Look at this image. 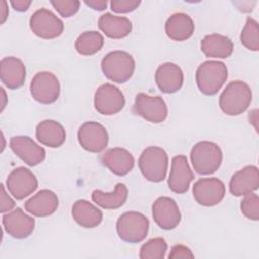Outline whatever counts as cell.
Listing matches in <instances>:
<instances>
[{"instance_id":"obj_17","label":"cell","mask_w":259,"mask_h":259,"mask_svg":"<svg viewBox=\"0 0 259 259\" xmlns=\"http://www.w3.org/2000/svg\"><path fill=\"white\" fill-rule=\"evenodd\" d=\"M2 224L8 235L15 239H24L32 234L35 222L21 208L16 207L3 215Z\"/></svg>"},{"instance_id":"obj_9","label":"cell","mask_w":259,"mask_h":259,"mask_svg":"<svg viewBox=\"0 0 259 259\" xmlns=\"http://www.w3.org/2000/svg\"><path fill=\"white\" fill-rule=\"evenodd\" d=\"M30 93L34 100L42 104L54 103L60 95V83L55 74L38 72L30 82Z\"/></svg>"},{"instance_id":"obj_20","label":"cell","mask_w":259,"mask_h":259,"mask_svg":"<svg viewBox=\"0 0 259 259\" xmlns=\"http://www.w3.org/2000/svg\"><path fill=\"white\" fill-rule=\"evenodd\" d=\"M155 80L162 92L174 93L182 87L183 72L181 68L174 63H163L156 70Z\"/></svg>"},{"instance_id":"obj_21","label":"cell","mask_w":259,"mask_h":259,"mask_svg":"<svg viewBox=\"0 0 259 259\" xmlns=\"http://www.w3.org/2000/svg\"><path fill=\"white\" fill-rule=\"evenodd\" d=\"M0 77L9 89H17L24 84L26 70L23 62L16 57H5L0 62Z\"/></svg>"},{"instance_id":"obj_39","label":"cell","mask_w":259,"mask_h":259,"mask_svg":"<svg viewBox=\"0 0 259 259\" xmlns=\"http://www.w3.org/2000/svg\"><path fill=\"white\" fill-rule=\"evenodd\" d=\"M0 8H1V24H2L5 22V20L8 16V6H7L6 1H1Z\"/></svg>"},{"instance_id":"obj_16","label":"cell","mask_w":259,"mask_h":259,"mask_svg":"<svg viewBox=\"0 0 259 259\" xmlns=\"http://www.w3.org/2000/svg\"><path fill=\"white\" fill-rule=\"evenodd\" d=\"M194 179L192 170L189 167L187 158L184 155H177L172 158L171 170L168 178L169 188L175 193H184L188 190L190 182Z\"/></svg>"},{"instance_id":"obj_28","label":"cell","mask_w":259,"mask_h":259,"mask_svg":"<svg viewBox=\"0 0 259 259\" xmlns=\"http://www.w3.org/2000/svg\"><path fill=\"white\" fill-rule=\"evenodd\" d=\"M128 190L125 184L117 183L112 192H103L99 189H95L92 194V200L102 208L115 209L124 204L127 199Z\"/></svg>"},{"instance_id":"obj_22","label":"cell","mask_w":259,"mask_h":259,"mask_svg":"<svg viewBox=\"0 0 259 259\" xmlns=\"http://www.w3.org/2000/svg\"><path fill=\"white\" fill-rule=\"evenodd\" d=\"M59 206L57 194L49 189H41L24 204L25 209L32 215L44 218L53 214Z\"/></svg>"},{"instance_id":"obj_35","label":"cell","mask_w":259,"mask_h":259,"mask_svg":"<svg viewBox=\"0 0 259 259\" xmlns=\"http://www.w3.org/2000/svg\"><path fill=\"white\" fill-rule=\"evenodd\" d=\"M171 259L176 258H194V254L191 250L184 245H175L171 248V252L168 256Z\"/></svg>"},{"instance_id":"obj_33","label":"cell","mask_w":259,"mask_h":259,"mask_svg":"<svg viewBox=\"0 0 259 259\" xmlns=\"http://www.w3.org/2000/svg\"><path fill=\"white\" fill-rule=\"evenodd\" d=\"M51 4L63 17H70L74 15L80 8V1L77 0H53Z\"/></svg>"},{"instance_id":"obj_2","label":"cell","mask_w":259,"mask_h":259,"mask_svg":"<svg viewBox=\"0 0 259 259\" xmlns=\"http://www.w3.org/2000/svg\"><path fill=\"white\" fill-rule=\"evenodd\" d=\"M228 78L227 66L220 61H205L201 63L195 74L198 89L205 95H214L222 88Z\"/></svg>"},{"instance_id":"obj_12","label":"cell","mask_w":259,"mask_h":259,"mask_svg":"<svg viewBox=\"0 0 259 259\" xmlns=\"http://www.w3.org/2000/svg\"><path fill=\"white\" fill-rule=\"evenodd\" d=\"M38 182L35 175L25 167H18L12 170L6 179V187L10 194L21 200L37 188Z\"/></svg>"},{"instance_id":"obj_3","label":"cell","mask_w":259,"mask_h":259,"mask_svg":"<svg viewBox=\"0 0 259 259\" xmlns=\"http://www.w3.org/2000/svg\"><path fill=\"white\" fill-rule=\"evenodd\" d=\"M190 160L193 169L198 174H212L220 168L222 164V150L213 142L201 141L192 147L190 152Z\"/></svg>"},{"instance_id":"obj_29","label":"cell","mask_w":259,"mask_h":259,"mask_svg":"<svg viewBox=\"0 0 259 259\" xmlns=\"http://www.w3.org/2000/svg\"><path fill=\"white\" fill-rule=\"evenodd\" d=\"M104 38L102 34L95 30H89L81 33L76 41V51L83 56H91L96 54L103 47Z\"/></svg>"},{"instance_id":"obj_31","label":"cell","mask_w":259,"mask_h":259,"mask_svg":"<svg viewBox=\"0 0 259 259\" xmlns=\"http://www.w3.org/2000/svg\"><path fill=\"white\" fill-rule=\"evenodd\" d=\"M240 39L246 49L254 52L259 50V27L258 22L255 19L251 17L247 18L246 24L240 35Z\"/></svg>"},{"instance_id":"obj_14","label":"cell","mask_w":259,"mask_h":259,"mask_svg":"<svg viewBox=\"0 0 259 259\" xmlns=\"http://www.w3.org/2000/svg\"><path fill=\"white\" fill-rule=\"evenodd\" d=\"M152 214L156 224L164 230H172L178 226L181 213L175 200L168 196L157 198L152 205Z\"/></svg>"},{"instance_id":"obj_8","label":"cell","mask_w":259,"mask_h":259,"mask_svg":"<svg viewBox=\"0 0 259 259\" xmlns=\"http://www.w3.org/2000/svg\"><path fill=\"white\" fill-rule=\"evenodd\" d=\"M133 110L152 123L163 122L168 115V108L162 97L151 96L142 92L137 94Z\"/></svg>"},{"instance_id":"obj_25","label":"cell","mask_w":259,"mask_h":259,"mask_svg":"<svg viewBox=\"0 0 259 259\" xmlns=\"http://www.w3.org/2000/svg\"><path fill=\"white\" fill-rule=\"evenodd\" d=\"M35 135L40 144L50 148L61 147L66 141L65 128L61 123L52 119L40 121L36 126Z\"/></svg>"},{"instance_id":"obj_19","label":"cell","mask_w":259,"mask_h":259,"mask_svg":"<svg viewBox=\"0 0 259 259\" xmlns=\"http://www.w3.org/2000/svg\"><path fill=\"white\" fill-rule=\"evenodd\" d=\"M102 164L113 174L124 176L128 174L135 165V159L130 151L123 148H111L101 156Z\"/></svg>"},{"instance_id":"obj_10","label":"cell","mask_w":259,"mask_h":259,"mask_svg":"<svg viewBox=\"0 0 259 259\" xmlns=\"http://www.w3.org/2000/svg\"><path fill=\"white\" fill-rule=\"evenodd\" d=\"M125 104L122 92L114 85H100L94 94V107L102 115H113L119 112Z\"/></svg>"},{"instance_id":"obj_24","label":"cell","mask_w":259,"mask_h":259,"mask_svg":"<svg viewBox=\"0 0 259 259\" xmlns=\"http://www.w3.org/2000/svg\"><path fill=\"white\" fill-rule=\"evenodd\" d=\"M98 26L106 36L114 39L127 36L133 28L132 22L127 17L113 15L109 12L99 17Z\"/></svg>"},{"instance_id":"obj_13","label":"cell","mask_w":259,"mask_h":259,"mask_svg":"<svg viewBox=\"0 0 259 259\" xmlns=\"http://www.w3.org/2000/svg\"><path fill=\"white\" fill-rule=\"evenodd\" d=\"M78 141L82 148L91 153L102 152L108 144L106 128L96 121H86L78 130Z\"/></svg>"},{"instance_id":"obj_34","label":"cell","mask_w":259,"mask_h":259,"mask_svg":"<svg viewBox=\"0 0 259 259\" xmlns=\"http://www.w3.org/2000/svg\"><path fill=\"white\" fill-rule=\"evenodd\" d=\"M141 1L139 0H112L110 7L114 12L127 13L138 8Z\"/></svg>"},{"instance_id":"obj_15","label":"cell","mask_w":259,"mask_h":259,"mask_svg":"<svg viewBox=\"0 0 259 259\" xmlns=\"http://www.w3.org/2000/svg\"><path fill=\"white\" fill-rule=\"evenodd\" d=\"M9 146L13 153L29 166H36L45 160V149L27 136L12 137Z\"/></svg>"},{"instance_id":"obj_1","label":"cell","mask_w":259,"mask_h":259,"mask_svg":"<svg viewBox=\"0 0 259 259\" xmlns=\"http://www.w3.org/2000/svg\"><path fill=\"white\" fill-rule=\"evenodd\" d=\"M252 101V90L243 81L230 82L219 98L220 108L227 115L235 116L243 113Z\"/></svg>"},{"instance_id":"obj_37","label":"cell","mask_w":259,"mask_h":259,"mask_svg":"<svg viewBox=\"0 0 259 259\" xmlns=\"http://www.w3.org/2000/svg\"><path fill=\"white\" fill-rule=\"evenodd\" d=\"M10 4L17 11H25L30 6L31 1H29V0H12L10 2Z\"/></svg>"},{"instance_id":"obj_27","label":"cell","mask_w":259,"mask_h":259,"mask_svg":"<svg viewBox=\"0 0 259 259\" xmlns=\"http://www.w3.org/2000/svg\"><path fill=\"white\" fill-rule=\"evenodd\" d=\"M202 53L208 58L225 59L232 55L234 45L226 35L212 33L205 35L200 42Z\"/></svg>"},{"instance_id":"obj_38","label":"cell","mask_w":259,"mask_h":259,"mask_svg":"<svg viewBox=\"0 0 259 259\" xmlns=\"http://www.w3.org/2000/svg\"><path fill=\"white\" fill-rule=\"evenodd\" d=\"M85 4L93 8L94 10L101 11L106 8L107 1L106 0H89V1H85Z\"/></svg>"},{"instance_id":"obj_40","label":"cell","mask_w":259,"mask_h":259,"mask_svg":"<svg viewBox=\"0 0 259 259\" xmlns=\"http://www.w3.org/2000/svg\"><path fill=\"white\" fill-rule=\"evenodd\" d=\"M0 89H1V92H2V95H3V96H2V97H3V102H2V107H1V110H3L4 107H5V102H4V100L6 99V97H5V91H4V89H3L2 87H1Z\"/></svg>"},{"instance_id":"obj_18","label":"cell","mask_w":259,"mask_h":259,"mask_svg":"<svg viewBox=\"0 0 259 259\" xmlns=\"http://www.w3.org/2000/svg\"><path fill=\"white\" fill-rule=\"evenodd\" d=\"M259 170L256 166L250 165L237 171L229 183L230 192L234 196H245L258 189Z\"/></svg>"},{"instance_id":"obj_11","label":"cell","mask_w":259,"mask_h":259,"mask_svg":"<svg viewBox=\"0 0 259 259\" xmlns=\"http://www.w3.org/2000/svg\"><path fill=\"white\" fill-rule=\"evenodd\" d=\"M225 192L224 182L215 177L200 178L192 187L194 199L203 206H213L220 203L225 196Z\"/></svg>"},{"instance_id":"obj_30","label":"cell","mask_w":259,"mask_h":259,"mask_svg":"<svg viewBox=\"0 0 259 259\" xmlns=\"http://www.w3.org/2000/svg\"><path fill=\"white\" fill-rule=\"evenodd\" d=\"M168 245L163 238H153L147 241L140 249L141 259H163Z\"/></svg>"},{"instance_id":"obj_26","label":"cell","mask_w":259,"mask_h":259,"mask_svg":"<svg viewBox=\"0 0 259 259\" xmlns=\"http://www.w3.org/2000/svg\"><path fill=\"white\" fill-rule=\"evenodd\" d=\"M72 217L79 226L87 229L97 227L102 221L101 210L85 199H79L74 202Z\"/></svg>"},{"instance_id":"obj_5","label":"cell","mask_w":259,"mask_h":259,"mask_svg":"<svg viewBox=\"0 0 259 259\" xmlns=\"http://www.w3.org/2000/svg\"><path fill=\"white\" fill-rule=\"evenodd\" d=\"M143 176L151 182L163 181L168 170V155L166 151L157 146L146 148L138 161Z\"/></svg>"},{"instance_id":"obj_23","label":"cell","mask_w":259,"mask_h":259,"mask_svg":"<svg viewBox=\"0 0 259 259\" xmlns=\"http://www.w3.org/2000/svg\"><path fill=\"white\" fill-rule=\"evenodd\" d=\"M167 36L175 41L188 39L194 32V22L192 18L183 12L172 14L165 23Z\"/></svg>"},{"instance_id":"obj_4","label":"cell","mask_w":259,"mask_h":259,"mask_svg":"<svg viewBox=\"0 0 259 259\" xmlns=\"http://www.w3.org/2000/svg\"><path fill=\"white\" fill-rule=\"evenodd\" d=\"M101 70L104 76L118 84L128 81L135 71V60L124 51H113L101 60Z\"/></svg>"},{"instance_id":"obj_7","label":"cell","mask_w":259,"mask_h":259,"mask_svg":"<svg viewBox=\"0 0 259 259\" xmlns=\"http://www.w3.org/2000/svg\"><path fill=\"white\" fill-rule=\"evenodd\" d=\"M32 32L44 39H53L60 36L64 30L63 21L50 9L40 8L34 11L29 18Z\"/></svg>"},{"instance_id":"obj_32","label":"cell","mask_w":259,"mask_h":259,"mask_svg":"<svg viewBox=\"0 0 259 259\" xmlns=\"http://www.w3.org/2000/svg\"><path fill=\"white\" fill-rule=\"evenodd\" d=\"M241 211L249 220L258 221L259 219V197L254 192H251L241 201Z\"/></svg>"},{"instance_id":"obj_6","label":"cell","mask_w":259,"mask_h":259,"mask_svg":"<svg viewBox=\"0 0 259 259\" xmlns=\"http://www.w3.org/2000/svg\"><path fill=\"white\" fill-rule=\"evenodd\" d=\"M149 231V220L141 212L126 211L116 222L118 237L127 243L142 242Z\"/></svg>"},{"instance_id":"obj_36","label":"cell","mask_w":259,"mask_h":259,"mask_svg":"<svg viewBox=\"0 0 259 259\" xmlns=\"http://www.w3.org/2000/svg\"><path fill=\"white\" fill-rule=\"evenodd\" d=\"M15 205L14 200L8 195V193L5 190L4 185H1V205H0V211L6 212L11 210Z\"/></svg>"}]
</instances>
